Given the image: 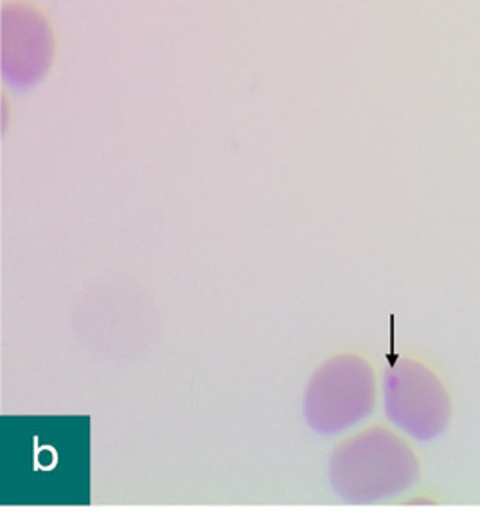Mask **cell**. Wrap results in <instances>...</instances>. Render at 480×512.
<instances>
[{"mask_svg":"<svg viewBox=\"0 0 480 512\" xmlns=\"http://www.w3.org/2000/svg\"><path fill=\"white\" fill-rule=\"evenodd\" d=\"M418 453L403 435L374 424L338 444L329 478L347 504L371 505L407 493L418 482Z\"/></svg>","mask_w":480,"mask_h":512,"instance_id":"6da1fadb","label":"cell"},{"mask_svg":"<svg viewBox=\"0 0 480 512\" xmlns=\"http://www.w3.org/2000/svg\"><path fill=\"white\" fill-rule=\"evenodd\" d=\"M378 380L373 363L358 353H342L322 363L306 392L304 412L315 432L335 435L373 414Z\"/></svg>","mask_w":480,"mask_h":512,"instance_id":"7a4b0ae2","label":"cell"},{"mask_svg":"<svg viewBox=\"0 0 480 512\" xmlns=\"http://www.w3.org/2000/svg\"><path fill=\"white\" fill-rule=\"evenodd\" d=\"M385 414L416 441H434L452 421V396L437 372L418 360L392 363L383 376Z\"/></svg>","mask_w":480,"mask_h":512,"instance_id":"3957f363","label":"cell"},{"mask_svg":"<svg viewBox=\"0 0 480 512\" xmlns=\"http://www.w3.org/2000/svg\"><path fill=\"white\" fill-rule=\"evenodd\" d=\"M0 71L15 89H29L44 78L54 56L53 31L40 11L24 4L2 9Z\"/></svg>","mask_w":480,"mask_h":512,"instance_id":"277c9868","label":"cell"}]
</instances>
